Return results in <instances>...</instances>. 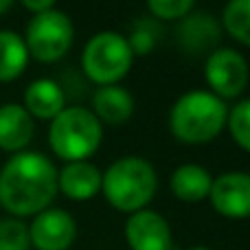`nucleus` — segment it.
<instances>
[{
  "label": "nucleus",
  "mask_w": 250,
  "mask_h": 250,
  "mask_svg": "<svg viewBox=\"0 0 250 250\" xmlns=\"http://www.w3.org/2000/svg\"><path fill=\"white\" fill-rule=\"evenodd\" d=\"M55 195L57 167L40 151H18L0 169V207L11 217H35Z\"/></svg>",
  "instance_id": "f257e3e1"
},
{
  "label": "nucleus",
  "mask_w": 250,
  "mask_h": 250,
  "mask_svg": "<svg viewBox=\"0 0 250 250\" xmlns=\"http://www.w3.org/2000/svg\"><path fill=\"white\" fill-rule=\"evenodd\" d=\"M229 105L211 90H189L176 99L169 112V129L176 141L204 145L226 127Z\"/></svg>",
  "instance_id": "f03ea898"
},
{
  "label": "nucleus",
  "mask_w": 250,
  "mask_h": 250,
  "mask_svg": "<svg viewBox=\"0 0 250 250\" xmlns=\"http://www.w3.org/2000/svg\"><path fill=\"white\" fill-rule=\"evenodd\" d=\"M158 189V176L149 160L125 156L101 171V193L108 204L121 213H136L147 208Z\"/></svg>",
  "instance_id": "7ed1b4c3"
},
{
  "label": "nucleus",
  "mask_w": 250,
  "mask_h": 250,
  "mask_svg": "<svg viewBox=\"0 0 250 250\" xmlns=\"http://www.w3.org/2000/svg\"><path fill=\"white\" fill-rule=\"evenodd\" d=\"M104 125L83 105H66L51 121L48 145L57 158L66 163L88 160L101 145Z\"/></svg>",
  "instance_id": "20e7f679"
},
{
  "label": "nucleus",
  "mask_w": 250,
  "mask_h": 250,
  "mask_svg": "<svg viewBox=\"0 0 250 250\" xmlns=\"http://www.w3.org/2000/svg\"><path fill=\"white\" fill-rule=\"evenodd\" d=\"M134 55L127 38L117 31H99L82 51L83 75L97 86H114L132 70Z\"/></svg>",
  "instance_id": "39448f33"
},
{
  "label": "nucleus",
  "mask_w": 250,
  "mask_h": 250,
  "mask_svg": "<svg viewBox=\"0 0 250 250\" xmlns=\"http://www.w3.org/2000/svg\"><path fill=\"white\" fill-rule=\"evenodd\" d=\"M75 40L73 20L60 9H48V11L35 13L26 24L24 44L29 57H35L38 62L53 64L62 60L70 51Z\"/></svg>",
  "instance_id": "423d86ee"
},
{
  "label": "nucleus",
  "mask_w": 250,
  "mask_h": 250,
  "mask_svg": "<svg viewBox=\"0 0 250 250\" xmlns=\"http://www.w3.org/2000/svg\"><path fill=\"white\" fill-rule=\"evenodd\" d=\"M248 62L235 48H215L204 62V79L208 90L222 101L239 97L248 86Z\"/></svg>",
  "instance_id": "0eeeda50"
},
{
  "label": "nucleus",
  "mask_w": 250,
  "mask_h": 250,
  "mask_svg": "<svg viewBox=\"0 0 250 250\" xmlns=\"http://www.w3.org/2000/svg\"><path fill=\"white\" fill-rule=\"evenodd\" d=\"M29 239L35 250H68L77 239V222L64 208H44L29 224Z\"/></svg>",
  "instance_id": "6e6552de"
},
{
  "label": "nucleus",
  "mask_w": 250,
  "mask_h": 250,
  "mask_svg": "<svg viewBox=\"0 0 250 250\" xmlns=\"http://www.w3.org/2000/svg\"><path fill=\"white\" fill-rule=\"evenodd\" d=\"M208 200L215 213H220L222 217L229 220L250 217V173L226 171L213 178Z\"/></svg>",
  "instance_id": "1a4fd4ad"
},
{
  "label": "nucleus",
  "mask_w": 250,
  "mask_h": 250,
  "mask_svg": "<svg viewBox=\"0 0 250 250\" xmlns=\"http://www.w3.org/2000/svg\"><path fill=\"white\" fill-rule=\"evenodd\" d=\"M125 242L132 250H171V226L158 211L141 208L125 222Z\"/></svg>",
  "instance_id": "9d476101"
},
{
  "label": "nucleus",
  "mask_w": 250,
  "mask_h": 250,
  "mask_svg": "<svg viewBox=\"0 0 250 250\" xmlns=\"http://www.w3.org/2000/svg\"><path fill=\"white\" fill-rule=\"evenodd\" d=\"M222 24L215 16L207 11H191L176 26V42L189 55H202L220 48Z\"/></svg>",
  "instance_id": "9b49d317"
},
{
  "label": "nucleus",
  "mask_w": 250,
  "mask_h": 250,
  "mask_svg": "<svg viewBox=\"0 0 250 250\" xmlns=\"http://www.w3.org/2000/svg\"><path fill=\"white\" fill-rule=\"evenodd\" d=\"M57 191L75 202L92 200L101 191V169L88 160L66 163V167L57 171Z\"/></svg>",
  "instance_id": "f8f14e48"
},
{
  "label": "nucleus",
  "mask_w": 250,
  "mask_h": 250,
  "mask_svg": "<svg viewBox=\"0 0 250 250\" xmlns=\"http://www.w3.org/2000/svg\"><path fill=\"white\" fill-rule=\"evenodd\" d=\"M24 110L40 121H53L66 108V92L55 79L40 77L24 90Z\"/></svg>",
  "instance_id": "ddd939ff"
},
{
  "label": "nucleus",
  "mask_w": 250,
  "mask_h": 250,
  "mask_svg": "<svg viewBox=\"0 0 250 250\" xmlns=\"http://www.w3.org/2000/svg\"><path fill=\"white\" fill-rule=\"evenodd\" d=\"M35 132V121L24 105L4 104L0 105V149L18 154L24 151Z\"/></svg>",
  "instance_id": "4468645a"
},
{
  "label": "nucleus",
  "mask_w": 250,
  "mask_h": 250,
  "mask_svg": "<svg viewBox=\"0 0 250 250\" xmlns=\"http://www.w3.org/2000/svg\"><path fill=\"white\" fill-rule=\"evenodd\" d=\"M92 114L104 123L121 125L134 114V97L123 86H99L92 95Z\"/></svg>",
  "instance_id": "2eb2a0df"
},
{
  "label": "nucleus",
  "mask_w": 250,
  "mask_h": 250,
  "mask_svg": "<svg viewBox=\"0 0 250 250\" xmlns=\"http://www.w3.org/2000/svg\"><path fill=\"white\" fill-rule=\"evenodd\" d=\"M213 178L207 167L195 163H185L180 167L173 169L171 178H169V187L171 193L182 202H202L211 193Z\"/></svg>",
  "instance_id": "dca6fc26"
},
{
  "label": "nucleus",
  "mask_w": 250,
  "mask_h": 250,
  "mask_svg": "<svg viewBox=\"0 0 250 250\" xmlns=\"http://www.w3.org/2000/svg\"><path fill=\"white\" fill-rule=\"evenodd\" d=\"M29 64L24 38L16 31H0V83L18 79Z\"/></svg>",
  "instance_id": "f3484780"
},
{
  "label": "nucleus",
  "mask_w": 250,
  "mask_h": 250,
  "mask_svg": "<svg viewBox=\"0 0 250 250\" xmlns=\"http://www.w3.org/2000/svg\"><path fill=\"white\" fill-rule=\"evenodd\" d=\"M222 29L244 46H250V0H229L222 13Z\"/></svg>",
  "instance_id": "a211bd4d"
},
{
  "label": "nucleus",
  "mask_w": 250,
  "mask_h": 250,
  "mask_svg": "<svg viewBox=\"0 0 250 250\" xmlns=\"http://www.w3.org/2000/svg\"><path fill=\"white\" fill-rule=\"evenodd\" d=\"M226 127H229L233 141L250 154V99H242L233 108H229Z\"/></svg>",
  "instance_id": "6ab92c4d"
},
{
  "label": "nucleus",
  "mask_w": 250,
  "mask_h": 250,
  "mask_svg": "<svg viewBox=\"0 0 250 250\" xmlns=\"http://www.w3.org/2000/svg\"><path fill=\"white\" fill-rule=\"evenodd\" d=\"M127 44L132 48V55H147L158 44V24L151 18H141L134 22L132 33L127 38Z\"/></svg>",
  "instance_id": "aec40b11"
},
{
  "label": "nucleus",
  "mask_w": 250,
  "mask_h": 250,
  "mask_svg": "<svg viewBox=\"0 0 250 250\" xmlns=\"http://www.w3.org/2000/svg\"><path fill=\"white\" fill-rule=\"evenodd\" d=\"M29 226L18 217L0 220V250H29Z\"/></svg>",
  "instance_id": "412c9836"
},
{
  "label": "nucleus",
  "mask_w": 250,
  "mask_h": 250,
  "mask_svg": "<svg viewBox=\"0 0 250 250\" xmlns=\"http://www.w3.org/2000/svg\"><path fill=\"white\" fill-rule=\"evenodd\" d=\"M154 20L178 22L193 11L195 0H145Z\"/></svg>",
  "instance_id": "4be33fe9"
},
{
  "label": "nucleus",
  "mask_w": 250,
  "mask_h": 250,
  "mask_svg": "<svg viewBox=\"0 0 250 250\" xmlns=\"http://www.w3.org/2000/svg\"><path fill=\"white\" fill-rule=\"evenodd\" d=\"M22 7H26L31 13H42V11H48V9H53V4L57 2V0H20Z\"/></svg>",
  "instance_id": "5701e85b"
},
{
  "label": "nucleus",
  "mask_w": 250,
  "mask_h": 250,
  "mask_svg": "<svg viewBox=\"0 0 250 250\" xmlns=\"http://www.w3.org/2000/svg\"><path fill=\"white\" fill-rule=\"evenodd\" d=\"M13 2H16V0H0V16H2L4 11H9Z\"/></svg>",
  "instance_id": "b1692460"
},
{
  "label": "nucleus",
  "mask_w": 250,
  "mask_h": 250,
  "mask_svg": "<svg viewBox=\"0 0 250 250\" xmlns=\"http://www.w3.org/2000/svg\"><path fill=\"white\" fill-rule=\"evenodd\" d=\"M189 250H211V248H207V246H193V248H189Z\"/></svg>",
  "instance_id": "393cba45"
}]
</instances>
